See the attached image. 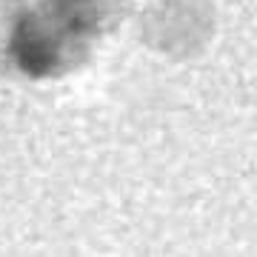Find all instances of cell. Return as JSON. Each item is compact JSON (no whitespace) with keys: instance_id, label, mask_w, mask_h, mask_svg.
Returning <instances> with one entry per match:
<instances>
[{"instance_id":"obj_1","label":"cell","mask_w":257,"mask_h":257,"mask_svg":"<svg viewBox=\"0 0 257 257\" xmlns=\"http://www.w3.org/2000/svg\"><path fill=\"white\" fill-rule=\"evenodd\" d=\"M12 52L20 69H26L29 74H40L55 66V40L43 32L40 20H20L12 35Z\"/></svg>"}]
</instances>
